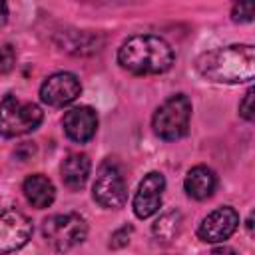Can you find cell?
Instances as JSON below:
<instances>
[{"mask_svg": "<svg viewBox=\"0 0 255 255\" xmlns=\"http://www.w3.org/2000/svg\"><path fill=\"white\" fill-rule=\"evenodd\" d=\"M32 235V221L16 209H8L0 215V255L18 251L28 243Z\"/></svg>", "mask_w": 255, "mask_h": 255, "instance_id": "ba28073f", "label": "cell"}, {"mask_svg": "<svg viewBox=\"0 0 255 255\" xmlns=\"http://www.w3.org/2000/svg\"><path fill=\"white\" fill-rule=\"evenodd\" d=\"M179 225H181V215L179 211H167L163 213L151 227L153 237L159 243H169L177 233H179Z\"/></svg>", "mask_w": 255, "mask_h": 255, "instance_id": "9a60e30c", "label": "cell"}, {"mask_svg": "<svg viewBox=\"0 0 255 255\" xmlns=\"http://www.w3.org/2000/svg\"><path fill=\"white\" fill-rule=\"evenodd\" d=\"M42 233L52 249L64 253L86 239L88 223L80 213H58L44 221Z\"/></svg>", "mask_w": 255, "mask_h": 255, "instance_id": "5b68a950", "label": "cell"}, {"mask_svg": "<svg viewBox=\"0 0 255 255\" xmlns=\"http://www.w3.org/2000/svg\"><path fill=\"white\" fill-rule=\"evenodd\" d=\"M6 16H8V8H6L4 2H0V24L6 22Z\"/></svg>", "mask_w": 255, "mask_h": 255, "instance_id": "7402d4cb", "label": "cell"}, {"mask_svg": "<svg viewBox=\"0 0 255 255\" xmlns=\"http://www.w3.org/2000/svg\"><path fill=\"white\" fill-rule=\"evenodd\" d=\"M171 46L153 34H137L128 38L118 50V62L124 70L135 76L163 74L173 64Z\"/></svg>", "mask_w": 255, "mask_h": 255, "instance_id": "7a4b0ae2", "label": "cell"}, {"mask_svg": "<svg viewBox=\"0 0 255 255\" xmlns=\"http://www.w3.org/2000/svg\"><path fill=\"white\" fill-rule=\"evenodd\" d=\"M165 179L159 171H149L139 181V187L133 195V213L139 219L151 217L161 207V195H163Z\"/></svg>", "mask_w": 255, "mask_h": 255, "instance_id": "30bf717a", "label": "cell"}, {"mask_svg": "<svg viewBox=\"0 0 255 255\" xmlns=\"http://www.w3.org/2000/svg\"><path fill=\"white\" fill-rule=\"evenodd\" d=\"M131 231H133L131 225H124V227H120V229L112 235V239H110V247H112V249H122V247H126V245L129 243V235H131Z\"/></svg>", "mask_w": 255, "mask_h": 255, "instance_id": "d6986e66", "label": "cell"}, {"mask_svg": "<svg viewBox=\"0 0 255 255\" xmlns=\"http://www.w3.org/2000/svg\"><path fill=\"white\" fill-rule=\"evenodd\" d=\"M82 94V84L72 72H56L40 86V100L52 108H64Z\"/></svg>", "mask_w": 255, "mask_h": 255, "instance_id": "52a82bcc", "label": "cell"}, {"mask_svg": "<svg viewBox=\"0 0 255 255\" xmlns=\"http://www.w3.org/2000/svg\"><path fill=\"white\" fill-rule=\"evenodd\" d=\"M42 124V110L34 102H22L8 94L0 102V135L16 137L34 131Z\"/></svg>", "mask_w": 255, "mask_h": 255, "instance_id": "277c9868", "label": "cell"}, {"mask_svg": "<svg viewBox=\"0 0 255 255\" xmlns=\"http://www.w3.org/2000/svg\"><path fill=\"white\" fill-rule=\"evenodd\" d=\"M239 225V215L233 207L223 205L211 211L197 227V237L205 243H221L229 239Z\"/></svg>", "mask_w": 255, "mask_h": 255, "instance_id": "9c48e42d", "label": "cell"}, {"mask_svg": "<svg viewBox=\"0 0 255 255\" xmlns=\"http://www.w3.org/2000/svg\"><path fill=\"white\" fill-rule=\"evenodd\" d=\"M189 118H191V102L185 94H175L167 98L153 114L151 126L153 131L165 139L175 141L183 137L189 129Z\"/></svg>", "mask_w": 255, "mask_h": 255, "instance_id": "3957f363", "label": "cell"}, {"mask_svg": "<svg viewBox=\"0 0 255 255\" xmlns=\"http://www.w3.org/2000/svg\"><path fill=\"white\" fill-rule=\"evenodd\" d=\"M247 231H249V233L253 231V215H249V217H247Z\"/></svg>", "mask_w": 255, "mask_h": 255, "instance_id": "603a6c76", "label": "cell"}, {"mask_svg": "<svg viewBox=\"0 0 255 255\" xmlns=\"http://www.w3.org/2000/svg\"><path fill=\"white\" fill-rule=\"evenodd\" d=\"M253 10H255L253 2H237L231 10V18L235 22H251L253 20Z\"/></svg>", "mask_w": 255, "mask_h": 255, "instance_id": "e0dca14e", "label": "cell"}, {"mask_svg": "<svg viewBox=\"0 0 255 255\" xmlns=\"http://www.w3.org/2000/svg\"><path fill=\"white\" fill-rule=\"evenodd\" d=\"M197 72L217 84H243L255 76V48L249 44H233L203 52L195 60Z\"/></svg>", "mask_w": 255, "mask_h": 255, "instance_id": "6da1fadb", "label": "cell"}, {"mask_svg": "<svg viewBox=\"0 0 255 255\" xmlns=\"http://www.w3.org/2000/svg\"><path fill=\"white\" fill-rule=\"evenodd\" d=\"M253 88L251 90H247V94L243 96V100L239 102V116L243 118V120H247V122H251L253 120V116H255V108H253Z\"/></svg>", "mask_w": 255, "mask_h": 255, "instance_id": "ffe728a7", "label": "cell"}, {"mask_svg": "<svg viewBox=\"0 0 255 255\" xmlns=\"http://www.w3.org/2000/svg\"><path fill=\"white\" fill-rule=\"evenodd\" d=\"M24 195L28 199V203L36 209H44V207H50L54 197H56V187L54 183L42 175V173H32L24 179Z\"/></svg>", "mask_w": 255, "mask_h": 255, "instance_id": "4fadbf2b", "label": "cell"}, {"mask_svg": "<svg viewBox=\"0 0 255 255\" xmlns=\"http://www.w3.org/2000/svg\"><path fill=\"white\" fill-rule=\"evenodd\" d=\"M90 169H92V163L86 153H70L62 161V167H60L66 187H70L74 191H78L86 185V181L90 177Z\"/></svg>", "mask_w": 255, "mask_h": 255, "instance_id": "5bb4252c", "label": "cell"}, {"mask_svg": "<svg viewBox=\"0 0 255 255\" xmlns=\"http://www.w3.org/2000/svg\"><path fill=\"white\" fill-rule=\"evenodd\" d=\"M16 52L10 44H0V74H8L14 68Z\"/></svg>", "mask_w": 255, "mask_h": 255, "instance_id": "ac0fdd59", "label": "cell"}, {"mask_svg": "<svg viewBox=\"0 0 255 255\" xmlns=\"http://www.w3.org/2000/svg\"><path fill=\"white\" fill-rule=\"evenodd\" d=\"M70 36L74 38V42L64 44V48L68 52H76V54H90L94 50H100V42L98 36L90 34V32H70Z\"/></svg>", "mask_w": 255, "mask_h": 255, "instance_id": "2e32d148", "label": "cell"}, {"mask_svg": "<svg viewBox=\"0 0 255 255\" xmlns=\"http://www.w3.org/2000/svg\"><path fill=\"white\" fill-rule=\"evenodd\" d=\"M64 131L72 141L78 143H86L94 137L96 128H98V116L90 106H80V108H72L70 112L64 114L62 120Z\"/></svg>", "mask_w": 255, "mask_h": 255, "instance_id": "8fae6325", "label": "cell"}, {"mask_svg": "<svg viewBox=\"0 0 255 255\" xmlns=\"http://www.w3.org/2000/svg\"><path fill=\"white\" fill-rule=\"evenodd\" d=\"M217 185V175L213 169H209L207 165H195L187 171L183 187L185 193L193 199H207L213 195Z\"/></svg>", "mask_w": 255, "mask_h": 255, "instance_id": "7c38bea8", "label": "cell"}, {"mask_svg": "<svg viewBox=\"0 0 255 255\" xmlns=\"http://www.w3.org/2000/svg\"><path fill=\"white\" fill-rule=\"evenodd\" d=\"M92 195H94L96 203H100L102 207H108V209H118L126 203L128 187H126L120 167L114 161L108 159L100 165L94 187H92Z\"/></svg>", "mask_w": 255, "mask_h": 255, "instance_id": "8992f818", "label": "cell"}, {"mask_svg": "<svg viewBox=\"0 0 255 255\" xmlns=\"http://www.w3.org/2000/svg\"><path fill=\"white\" fill-rule=\"evenodd\" d=\"M209 255H237V253H235V249H231L227 245H221V247H215Z\"/></svg>", "mask_w": 255, "mask_h": 255, "instance_id": "44dd1931", "label": "cell"}]
</instances>
